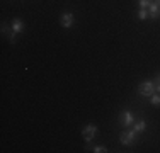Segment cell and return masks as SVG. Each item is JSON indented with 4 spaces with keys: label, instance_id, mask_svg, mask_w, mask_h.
<instances>
[{
    "label": "cell",
    "instance_id": "4fadbf2b",
    "mask_svg": "<svg viewBox=\"0 0 160 153\" xmlns=\"http://www.w3.org/2000/svg\"><path fill=\"white\" fill-rule=\"evenodd\" d=\"M153 82H155V92H158V94H160V73L155 76Z\"/></svg>",
    "mask_w": 160,
    "mask_h": 153
},
{
    "label": "cell",
    "instance_id": "8fae6325",
    "mask_svg": "<svg viewBox=\"0 0 160 153\" xmlns=\"http://www.w3.org/2000/svg\"><path fill=\"white\" fill-rule=\"evenodd\" d=\"M150 0H138V7L140 9H148V7H150Z\"/></svg>",
    "mask_w": 160,
    "mask_h": 153
},
{
    "label": "cell",
    "instance_id": "ba28073f",
    "mask_svg": "<svg viewBox=\"0 0 160 153\" xmlns=\"http://www.w3.org/2000/svg\"><path fill=\"white\" fill-rule=\"evenodd\" d=\"M133 129H135V131L138 133V135H140V133H143L145 129H147V121H145V119L135 121V122H133Z\"/></svg>",
    "mask_w": 160,
    "mask_h": 153
},
{
    "label": "cell",
    "instance_id": "9a60e30c",
    "mask_svg": "<svg viewBox=\"0 0 160 153\" xmlns=\"http://www.w3.org/2000/svg\"><path fill=\"white\" fill-rule=\"evenodd\" d=\"M150 2H153V0H150Z\"/></svg>",
    "mask_w": 160,
    "mask_h": 153
},
{
    "label": "cell",
    "instance_id": "7a4b0ae2",
    "mask_svg": "<svg viewBox=\"0 0 160 153\" xmlns=\"http://www.w3.org/2000/svg\"><path fill=\"white\" fill-rule=\"evenodd\" d=\"M138 92H140V95H143V97H150V95L155 92V82L153 80H145V82L140 83Z\"/></svg>",
    "mask_w": 160,
    "mask_h": 153
},
{
    "label": "cell",
    "instance_id": "3957f363",
    "mask_svg": "<svg viewBox=\"0 0 160 153\" xmlns=\"http://www.w3.org/2000/svg\"><path fill=\"white\" fill-rule=\"evenodd\" d=\"M97 135V126H94V124H87L85 128L82 129V136H83V140H85V143H90V141L96 138Z\"/></svg>",
    "mask_w": 160,
    "mask_h": 153
},
{
    "label": "cell",
    "instance_id": "7c38bea8",
    "mask_svg": "<svg viewBox=\"0 0 160 153\" xmlns=\"http://www.w3.org/2000/svg\"><path fill=\"white\" fill-rule=\"evenodd\" d=\"M92 151H96V153H108V148L102 146V145H97V146L92 148Z\"/></svg>",
    "mask_w": 160,
    "mask_h": 153
},
{
    "label": "cell",
    "instance_id": "9c48e42d",
    "mask_svg": "<svg viewBox=\"0 0 160 153\" xmlns=\"http://www.w3.org/2000/svg\"><path fill=\"white\" fill-rule=\"evenodd\" d=\"M150 104L152 106H158L160 104V94L158 92H153V94L150 95Z\"/></svg>",
    "mask_w": 160,
    "mask_h": 153
},
{
    "label": "cell",
    "instance_id": "52a82bcc",
    "mask_svg": "<svg viewBox=\"0 0 160 153\" xmlns=\"http://www.w3.org/2000/svg\"><path fill=\"white\" fill-rule=\"evenodd\" d=\"M10 27H12V32L14 34H21V32H24V22L21 21V19H14L12 21V24H10Z\"/></svg>",
    "mask_w": 160,
    "mask_h": 153
},
{
    "label": "cell",
    "instance_id": "8992f818",
    "mask_svg": "<svg viewBox=\"0 0 160 153\" xmlns=\"http://www.w3.org/2000/svg\"><path fill=\"white\" fill-rule=\"evenodd\" d=\"M60 21H62V26L65 29H70L72 24H73V14H72V12H63Z\"/></svg>",
    "mask_w": 160,
    "mask_h": 153
},
{
    "label": "cell",
    "instance_id": "5bb4252c",
    "mask_svg": "<svg viewBox=\"0 0 160 153\" xmlns=\"http://www.w3.org/2000/svg\"><path fill=\"white\" fill-rule=\"evenodd\" d=\"M155 2H157V3H158V5H160V0H155Z\"/></svg>",
    "mask_w": 160,
    "mask_h": 153
},
{
    "label": "cell",
    "instance_id": "277c9868",
    "mask_svg": "<svg viewBox=\"0 0 160 153\" xmlns=\"http://www.w3.org/2000/svg\"><path fill=\"white\" fill-rule=\"evenodd\" d=\"M119 122L124 128H129V126H133V122H135V116H133L129 111H123V112L119 114Z\"/></svg>",
    "mask_w": 160,
    "mask_h": 153
},
{
    "label": "cell",
    "instance_id": "5b68a950",
    "mask_svg": "<svg viewBox=\"0 0 160 153\" xmlns=\"http://www.w3.org/2000/svg\"><path fill=\"white\" fill-rule=\"evenodd\" d=\"M158 17H160V5L153 0L148 7V19H158Z\"/></svg>",
    "mask_w": 160,
    "mask_h": 153
},
{
    "label": "cell",
    "instance_id": "30bf717a",
    "mask_svg": "<svg viewBox=\"0 0 160 153\" xmlns=\"http://www.w3.org/2000/svg\"><path fill=\"white\" fill-rule=\"evenodd\" d=\"M136 17H138L140 21H145V19H148V10H147V9H140L138 14H136Z\"/></svg>",
    "mask_w": 160,
    "mask_h": 153
},
{
    "label": "cell",
    "instance_id": "6da1fadb",
    "mask_svg": "<svg viewBox=\"0 0 160 153\" xmlns=\"http://www.w3.org/2000/svg\"><path fill=\"white\" fill-rule=\"evenodd\" d=\"M136 135H138V133L133 128L126 129V131H121L119 133V143L123 145V146H129V145H133L136 141Z\"/></svg>",
    "mask_w": 160,
    "mask_h": 153
}]
</instances>
